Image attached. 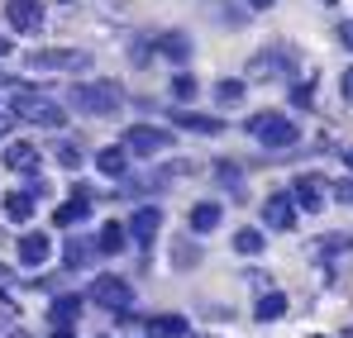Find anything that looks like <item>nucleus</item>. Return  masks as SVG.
<instances>
[{
    "label": "nucleus",
    "instance_id": "nucleus-1",
    "mask_svg": "<svg viewBox=\"0 0 353 338\" xmlns=\"http://www.w3.org/2000/svg\"><path fill=\"white\" fill-rule=\"evenodd\" d=\"M10 114H14V119H24V124H43V129H62V124H67V110H62L58 101H48V96L29 91V86H19V91H14Z\"/></svg>",
    "mask_w": 353,
    "mask_h": 338
},
{
    "label": "nucleus",
    "instance_id": "nucleus-2",
    "mask_svg": "<svg viewBox=\"0 0 353 338\" xmlns=\"http://www.w3.org/2000/svg\"><path fill=\"white\" fill-rule=\"evenodd\" d=\"M248 134H253L258 143H268V148H292L296 138H301V129H296L287 114H277V110L253 114V119H248Z\"/></svg>",
    "mask_w": 353,
    "mask_h": 338
},
{
    "label": "nucleus",
    "instance_id": "nucleus-3",
    "mask_svg": "<svg viewBox=\"0 0 353 338\" xmlns=\"http://www.w3.org/2000/svg\"><path fill=\"white\" fill-rule=\"evenodd\" d=\"M72 110H81V114L119 110V86L115 81H81V86H72Z\"/></svg>",
    "mask_w": 353,
    "mask_h": 338
},
{
    "label": "nucleus",
    "instance_id": "nucleus-4",
    "mask_svg": "<svg viewBox=\"0 0 353 338\" xmlns=\"http://www.w3.org/2000/svg\"><path fill=\"white\" fill-rule=\"evenodd\" d=\"M163 148H172V134H168V129L134 124V129L124 134V153H134V158H153V153H163Z\"/></svg>",
    "mask_w": 353,
    "mask_h": 338
},
{
    "label": "nucleus",
    "instance_id": "nucleus-5",
    "mask_svg": "<svg viewBox=\"0 0 353 338\" xmlns=\"http://www.w3.org/2000/svg\"><path fill=\"white\" fill-rule=\"evenodd\" d=\"M29 67H58V72H81V67H91V53H81V48H34V53H29Z\"/></svg>",
    "mask_w": 353,
    "mask_h": 338
},
{
    "label": "nucleus",
    "instance_id": "nucleus-6",
    "mask_svg": "<svg viewBox=\"0 0 353 338\" xmlns=\"http://www.w3.org/2000/svg\"><path fill=\"white\" fill-rule=\"evenodd\" d=\"M91 300H96L101 310H129L134 291H129V282H119V277H101V282L91 286Z\"/></svg>",
    "mask_w": 353,
    "mask_h": 338
},
{
    "label": "nucleus",
    "instance_id": "nucleus-7",
    "mask_svg": "<svg viewBox=\"0 0 353 338\" xmlns=\"http://www.w3.org/2000/svg\"><path fill=\"white\" fill-rule=\"evenodd\" d=\"M5 19H10V29H19V34H39V29H43V5H39V0H10V5H5Z\"/></svg>",
    "mask_w": 353,
    "mask_h": 338
},
{
    "label": "nucleus",
    "instance_id": "nucleus-8",
    "mask_svg": "<svg viewBox=\"0 0 353 338\" xmlns=\"http://www.w3.org/2000/svg\"><path fill=\"white\" fill-rule=\"evenodd\" d=\"M292 205H301L305 215L325 210V181H320V176H296V186H292Z\"/></svg>",
    "mask_w": 353,
    "mask_h": 338
},
{
    "label": "nucleus",
    "instance_id": "nucleus-9",
    "mask_svg": "<svg viewBox=\"0 0 353 338\" xmlns=\"http://www.w3.org/2000/svg\"><path fill=\"white\" fill-rule=\"evenodd\" d=\"M86 215H91V191H86V186H77V191L67 196V205H58V210H53V224H58V229L81 224Z\"/></svg>",
    "mask_w": 353,
    "mask_h": 338
},
{
    "label": "nucleus",
    "instance_id": "nucleus-10",
    "mask_svg": "<svg viewBox=\"0 0 353 338\" xmlns=\"http://www.w3.org/2000/svg\"><path fill=\"white\" fill-rule=\"evenodd\" d=\"M263 224H268V229H292L296 224V205H292L287 191H277V196L263 200Z\"/></svg>",
    "mask_w": 353,
    "mask_h": 338
},
{
    "label": "nucleus",
    "instance_id": "nucleus-11",
    "mask_svg": "<svg viewBox=\"0 0 353 338\" xmlns=\"http://www.w3.org/2000/svg\"><path fill=\"white\" fill-rule=\"evenodd\" d=\"M158 229H163V210H158V205H143V210H134V220H129L124 233H129L134 243H153Z\"/></svg>",
    "mask_w": 353,
    "mask_h": 338
},
{
    "label": "nucleus",
    "instance_id": "nucleus-12",
    "mask_svg": "<svg viewBox=\"0 0 353 338\" xmlns=\"http://www.w3.org/2000/svg\"><path fill=\"white\" fill-rule=\"evenodd\" d=\"M81 305H86V300H81L77 291H67V295H58V300L48 305V319H53L58 329H72V324L81 319Z\"/></svg>",
    "mask_w": 353,
    "mask_h": 338
},
{
    "label": "nucleus",
    "instance_id": "nucleus-13",
    "mask_svg": "<svg viewBox=\"0 0 353 338\" xmlns=\"http://www.w3.org/2000/svg\"><path fill=\"white\" fill-rule=\"evenodd\" d=\"M48 253H53V243H48L43 233H24V238H19V262H24V267H43Z\"/></svg>",
    "mask_w": 353,
    "mask_h": 338
},
{
    "label": "nucleus",
    "instance_id": "nucleus-14",
    "mask_svg": "<svg viewBox=\"0 0 353 338\" xmlns=\"http://www.w3.org/2000/svg\"><path fill=\"white\" fill-rule=\"evenodd\" d=\"M186 329H191V324H186L181 315H153V319H143V334L148 338H181Z\"/></svg>",
    "mask_w": 353,
    "mask_h": 338
},
{
    "label": "nucleus",
    "instance_id": "nucleus-15",
    "mask_svg": "<svg viewBox=\"0 0 353 338\" xmlns=\"http://www.w3.org/2000/svg\"><path fill=\"white\" fill-rule=\"evenodd\" d=\"M0 162L10 171H39V148H34V143H10Z\"/></svg>",
    "mask_w": 353,
    "mask_h": 338
},
{
    "label": "nucleus",
    "instance_id": "nucleus-16",
    "mask_svg": "<svg viewBox=\"0 0 353 338\" xmlns=\"http://www.w3.org/2000/svg\"><path fill=\"white\" fill-rule=\"evenodd\" d=\"M96 167L105 171V176H119V171L129 167V153H124V143H110V148H101V153H96Z\"/></svg>",
    "mask_w": 353,
    "mask_h": 338
},
{
    "label": "nucleus",
    "instance_id": "nucleus-17",
    "mask_svg": "<svg viewBox=\"0 0 353 338\" xmlns=\"http://www.w3.org/2000/svg\"><path fill=\"white\" fill-rule=\"evenodd\" d=\"M129 248V233H124V224H101V243H96V253H124Z\"/></svg>",
    "mask_w": 353,
    "mask_h": 338
},
{
    "label": "nucleus",
    "instance_id": "nucleus-18",
    "mask_svg": "<svg viewBox=\"0 0 353 338\" xmlns=\"http://www.w3.org/2000/svg\"><path fill=\"white\" fill-rule=\"evenodd\" d=\"M186 224H191V233H210V229L220 224V205H215V200H205V205H196Z\"/></svg>",
    "mask_w": 353,
    "mask_h": 338
},
{
    "label": "nucleus",
    "instance_id": "nucleus-19",
    "mask_svg": "<svg viewBox=\"0 0 353 338\" xmlns=\"http://www.w3.org/2000/svg\"><path fill=\"white\" fill-rule=\"evenodd\" d=\"M5 215H10L14 224H24V220L34 215V196H29V191H10V196H5Z\"/></svg>",
    "mask_w": 353,
    "mask_h": 338
},
{
    "label": "nucleus",
    "instance_id": "nucleus-20",
    "mask_svg": "<svg viewBox=\"0 0 353 338\" xmlns=\"http://www.w3.org/2000/svg\"><path fill=\"white\" fill-rule=\"evenodd\" d=\"M176 124H181V129H191V134H210V138L225 129L215 114H176Z\"/></svg>",
    "mask_w": 353,
    "mask_h": 338
},
{
    "label": "nucleus",
    "instance_id": "nucleus-21",
    "mask_svg": "<svg viewBox=\"0 0 353 338\" xmlns=\"http://www.w3.org/2000/svg\"><path fill=\"white\" fill-rule=\"evenodd\" d=\"M282 315H287V295H282V291H268V295L258 300V319L272 324V319H282Z\"/></svg>",
    "mask_w": 353,
    "mask_h": 338
},
{
    "label": "nucleus",
    "instance_id": "nucleus-22",
    "mask_svg": "<svg viewBox=\"0 0 353 338\" xmlns=\"http://www.w3.org/2000/svg\"><path fill=\"white\" fill-rule=\"evenodd\" d=\"M67 267H86L91 257H96V243H86V238H67Z\"/></svg>",
    "mask_w": 353,
    "mask_h": 338
},
{
    "label": "nucleus",
    "instance_id": "nucleus-23",
    "mask_svg": "<svg viewBox=\"0 0 353 338\" xmlns=\"http://www.w3.org/2000/svg\"><path fill=\"white\" fill-rule=\"evenodd\" d=\"M234 248L243 253V257H258V253L268 248V238H263L258 229H239V233H234Z\"/></svg>",
    "mask_w": 353,
    "mask_h": 338
},
{
    "label": "nucleus",
    "instance_id": "nucleus-24",
    "mask_svg": "<svg viewBox=\"0 0 353 338\" xmlns=\"http://www.w3.org/2000/svg\"><path fill=\"white\" fill-rule=\"evenodd\" d=\"M158 48H163V57H172V62H186V57H191L186 34H163V39H158Z\"/></svg>",
    "mask_w": 353,
    "mask_h": 338
},
{
    "label": "nucleus",
    "instance_id": "nucleus-25",
    "mask_svg": "<svg viewBox=\"0 0 353 338\" xmlns=\"http://www.w3.org/2000/svg\"><path fill=\"white\" fill-rule=\"evenodd\" d=\"M215 96H220V105H239V101H243V81H234V76H225Z\"/></svg>",
    "mask_w": 353,
    "mask_h": 338
},
{
    "label": "nucleus",
    "instance_id": "nucleus-26",
    "mask_svg": "<svg viewBox=\"0 0 353 338\" xmlns=\"http://www.w3.org/2000/svg\"><path fill=\"white\" fill-rule=\"evenodd\" d=\"M53 153H58V162H62V167H72V171L81 167V148H77V143H67V138H62Z\"/></svg>",
    "mask_w": 353,
    "mask_h": 338
},
{
    "label": "nucleus",
    "instance_id": "nucleus-27",
    "mask_svg": "<svg viewBox=\"0 0 353 338\" xmlns=\"http://www.w3.org/2000/svg\"><path fill=\"white\" fill-rule=\"evenodd\" d=\"M215 176H220V181H225V186H243V176H239V167H230V162H220V171H215Z\"/></svg>",
    "mask_w": 353,
    "mask_h": 338
},
{
    "label": "nucleus",
    "instance_id": "nucleus-28",
    "mask_svg": "<svg viewBox=\"0 0 353 338\" xmlns=\"http://www.w3.org/2000/svg\"><path fill=\"white\" fill-rule=\"evenodd\" d=\"M172 91L181 96V101H191V96H196V76H176V81H172Z\"/></svg>",
    "mask_w": 353,
    "mask_h": 338
},
{
    "label": "nucleus",
    "instance_id": "nucleus-29",
    "mask_svg": "<svg viewBox=\"0 0 353 338\" xmlns=\"http://www.w3.org/2000/svg\"><path fill=\"white\" fill-rule=\"evenodd\" d=\"M287 67V57H258L253 62V72H282Z\"/></svg>",
    "mask_w": 353,
    "mask_h": 338
},
{
    "label": "nucleus",
    "instance_id": "nucleus-30",
    "mask_svg": "<svg viewBox=\"0 0 353 338\" xmlns=\"http://www.w3.org/2000/svg\"><path fill=\"white\" fill-rule=\"evenodd\" d=\"M339 91H344V96H349V101H353V67H349V72H344V81H339Z\"/></svg>",
    "mask_w": 353,
    "mask_h": 338
},
{
    "label": "nucleus",
    "instance_id": "nucleus-31",
    "mask_svg": "<svg viewBox=\"0 0 353 338\" xmlns=\"http://www.w3.org/2000/svg\"><path fill=\"white\" fill-rule=\"evenodd\" d=\"M10 53H14V43H10V39L0 34V57H10Z\"/></svg>",
    "mask_w": 353,
    "mask_h": 338
},
{
    "label": "nucleus",
    "instance_id": "nucleus-32",
    "mask_svg": "<svg viewBox=\"0 0 353 338\" xmlns=\"http://www.w3.org/2000/svg\"><path fill=\"white\" fill-rule=\"evenodd\" d=\"M5 286H10V267L0 262V291H5Z\"/></svg>",
    "mask_w": 353,
    "mask_h": 338
},
{
    "label": "nucleus",
    "instance_id": "nucleus-33",
    "mask_svg": "<svg viewBox=\"0 0 353 338\" xmlns=\"http://www.w3.org/2000/svg\"><path fill=\"white\" fill-rule=\"evenodd\" d=\"M344 43H349V48H353V24H344Z\"/></svg>",
    "mask_w": 353,
    "mask_h": 338
},
{
    "label": "nucleus",
    "instance_id": "nucleus-34",
    "mask_svg": "<svg viewBox=\"0 0 353 338\" xmlns=\"http://www.w3.org/2000/svg\"><path fill=\"white\" fill-rule=\"evenodd\" d=\"M53 338H72V329H58V334H53Z\"/></svg>",
    "mask_w": 353,
    "mask_h": 338
},
{
    "label": "nucleus",
    "instance_id": "nucleus-35",
    "mask_svg": "<svg viewBox=\"0 0 353 338\" xmlns=\"http://www.w3.org/2000/svg\"><path fill=\"white\" fill-rule=\"evenodd\" d=\"M344 162H349V167H353V148H349V153H344Z\"/></svg>",
    "mask_w": 353,
    "mask_h": 338
},
{
    "label": "nucleus",
    "instance_id": "nucleus-36",
    "mask_svg": "<svg viewBox=\"0 0 353 338\" xmlns=\"http://www.w3.org/2000/svg\"><path fill=\"white\" fill-rule=\"evenodd\" d=\"M5 129H10V124H5V114H0V134H5Z\"/></svg>",
    "mask_w": 353,
    "mask_h": 338
},
{
    "label": "nucleus",
    "instance_id": "nucleus-37",
    "mask_svg": "<svg viewBox=\"0 0 353 338\" xmlns=\"http://www.w3.org/2000/svg\"><path fill=\"white\" fill-rule=\"evenodd\" d=\"M344 338H353V329H344Z\"/></svg>",
    "mask_w": 353,
    "mask_h": 338
},
{
    "label": "nucleus",
    "instance_id": "nucleus-38",
    "mask_svg": "<svg viewBox=\"0 0 353 338\" xmlns=\"http://www.w3.org/2000/svg\"><path fill=\"white\" fill-rule=\"evenodd\" d=\"M315 338H325V334H315Z\"/></svg>",
    "mask_w": 353,
    "mask_h": 338
},
{
    "label": "nucleus",
    "instance_id": "nucleus-39",
    "mask_svg": "<svg viewBox=\"0 0 353 338\" xmlns=\"http://www.w3.org/2000/svg\"><path fill=\"white\" fill-rule=\"evenodd\" d=\"M101 338H110V334H101Z\"/></svg>",
    "mask_w": 353,
    "mask_h": 338
}]
</instances>
